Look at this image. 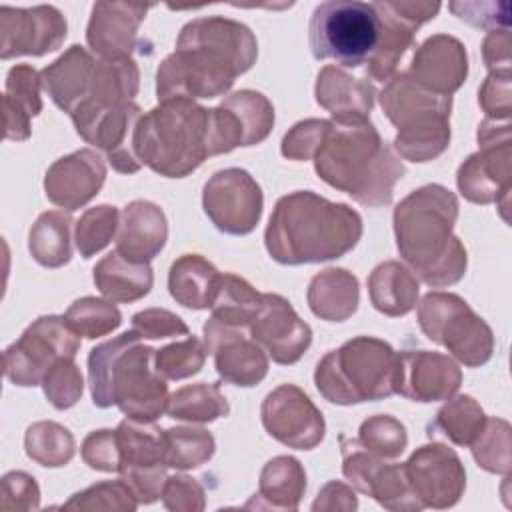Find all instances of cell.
<instances>
[{"instance_id": "obj_1", "label": "cell", "mask_w": 512, "mask_h": 512, "mask_svg": "<svg viewBox=\"0 0 512 512\" xmlns=\"http://www.w3.org/2000/svg\"><path fill=\"white\" fill-rule=\"evenodd\" d=\"M256 56L258 42L246 24L224 16L194 18L182 26L176 50L158 66L156 96L160 102L222 96Z\"/></svg>"}, {"instance_id": "obj_2", "label": "cell", "mask_w": 512, "mask_h": 512, "mask_svg": "<svg viewBox=\"0 0 512 512\" xmlns=\"http://www.w3.org/2000/svg\"><path fill=\"white\" fill-rule=\"evenodd\" d=\"M360 238L362 218L354 208L310 190L282 196L264 232L270 258L286 266L342 258Z\"/></svg>"}, {"instance_id": "obj_3", "label": "cell", "mask_w": 512, "mask_h": 512, "mask_svg": "<svg viewBox=\"0 0 512 512\" xmlns=\"http://www.w3.org/2000/svg\"><path fill=\"white\" fill-rule=\"evenodd\" d=\"M458 198L442 184L412 190L394 208V234L400 256L432 288L456 284L466 274V248L452 232Z\"/></svg>"}, {"instance_id": "obj_4", "label": "cell", "mask_w": 512, "mask_h": 512, "mask_svg": "<svg viewBox=\"0 0 512 512\" xmlns=\"http://www.w3.org/2000/svg\"><path fill=\"white\" fill-rule=\"evenodd\" d=\"M316 174L332 188L364 206L392 202L394 186L406 168L368 120L332 118L324 142L314 154Z\"/></svg>"}, {"instance_id": "obj_5", "label": "cell", "mask_w": 512, "mask_h": 512, "mask_svg": "<svg viewBox=\"0 0 512 512\" xmlns=\"http://www.w3.org/2000/svg\"><path fill=\"white\" fill-rule=\"evenodd\" d=\"M156 350L132 330L90 350L88 384L98 408L118 406L136 422H156L168 408V384L154 366Z\"/></svg>"}, {"instance_id": "obj_6", "label": "cell", "mask_w": 512, "mask_h": 512, "mask_svg": "<svg viewBox=\"0 0 512 512\" xmlns=\"http://www.w3.org/2000/svg\"><path fill=\"white\" fill-rule=\"evenodd\" d=\"M142 166L166 178L192 174L210 156V108L172 98L142 114L132 132Z\"/></svg>"}, {"instance_id": "obj_7", "label": "cell", "mask_w": 512, "mask_h": 512, "mask_svg": "<svg viewBox=\"0 0 512 512\" xmlns=\"http://www.w3.org/2000/svg\"><path fill=\"white\" fill-rule=\"evenodd\" d=\"M314 384L338 406L384 400L398 394L400 354L380 338L356 336L316 364Z\"/></svg>"}, {"instance_id": "obj_8", "label": "cell", "mask_w": 512, "mask_h": 512, "mask_svg": "<svg viewBox=\"0 0 512 512\" xmlns=\"http://www.w3.org/2000/svg\"><path fill=\"white\" fill-rule=\"evenodd\" d=\"M378 98L386 118L398 130L392 150L400 158L428 162L448 148L452 96L436 94L408 72H400L388 80Z\"/></svg>"}, {"instance_id": "obj_9", "label": "cell", "mask_w": 512, "mask_h": 512, "mask_svg": "<svg viewBox=\"0 0 512 512\" xmlns=\"http://www.w3.org/2000/svg\"><path fill=\"white\" fill-rule=\"evenodd\" d=\"M380 38V16L374 4L330 0L314 8L308 42L316 60H334L346 68L368 62Z\"/></svg>"}, {"instance_id": "obj_10", "label": "cell", "mask_w": 512, "mask_h": 512, "mask_svg": "<svg viewBox=\"0 0 512 512\" xmlns=\"http://www.w3.org/2000/svg\"><path fill=\"white\" fill-rule=\"evenodd\" d=\"M418 324L428 340L444 346L468 368L492 358V328L454 292H428L418 304Z\"/></svg>"}, {"instance_id": "obj_11", "label": "cell", "mask_w": 512, "mask_h": 512, "mask_svg": "<svg viewBox=\"0 0 512 512\" xmlns=\"http://www.w3.org/2000/svg\"><path fill=\"white\" fill-rule=\"evenodd\" d=\"M476 154H470L456 172V184L460 194L474 204L496 202L502 218L506 220V208L512 188V132L510 122L498 124L486 118L478 126Z\"/></svg>"}, {"instance_id": "obj_12", "label": "cell", "mask_w": 512, "mask_h": 512, "mask_svg": "<svg viewBox=\"0 0 512 512\" xmlns=\"http://www.w3.org/2000/svg\"><path fill=\"white\" fill-rule=\"evenodd\" d=\"M78 348L80 336L70 330L64 316H40L4 350V376L14 386H38L58 358H74Z\"/></svg>"}, {"instance_id": "obj_13", "label": "cell", "mask_w": 512, "mask_h": 512, "mask_svg": "<svg viewBox=\"0 0 512 512\" xmlns=\"http://www.w3.org/2000/svg\"><path fill=\"white\" fill-rule=\"evenodd\" d=\"M154 422L122 420L116 428L120 448V478L132 488L138 504H152L162 496L166 482L164 442Z\"/></svg>"}, {"instance_id": "obj_14", "label": "cell", "mask_w": 512, "mask_h": 512, "mask_svg": "<svg viewBox=\"0 0 512 512\" xmlns=\"http://www.w3.org/2000/svg\"><path fill=\"white\" fill-rule=\"evenodd\" d=\"M202 206L220 232L244 236L260 222L264 194L244 168H224L214 172L204 184Z\"/></svg>"}, {"instance_id": "obj_15", "label": "cell", "mask_w": 512, "mask_h": 512, "mask_svg": "<svg viewBox=\"0 0 512 512\" xmlns=\"http://www.w3.org/2000/svg\"><path fill=\"white\" fill-rule=\"evenodd\" d=\"M274 128V106L256 90H238L210 108V154H226L238 146H254Z\"/></svg>"}, {"instance_id": "obj_16", "label": "cell", "mask_w": 512, "mask_h": 512, "mask_svg": "<svg viewBox=\"0 0 512 512\" xmlns=\"http://www.w3.org/2000/svg\"><path fill=\"white\" fill-rule=\"evenodd\" d=\"M80 138L106 152L112 168L122 174H134L142 168L140 160L128 142L130 132L138 122L140 106L134 102L118 106L80 104L68 114Z\"/></svg>"}, {"instance_id": "obj_17", "label": "cell", "mask_w": 512, "mask_h": 512, "mask_svg": "<svg viewBox=\"0 0 512 512\" xmlns=\"http://www.w3.org/2000/svg\"><path fill=\"white\" fill-rule=\"evenodd\" d=\"M372 4L380 16V38L366 62V74L372 80L386 82L394 76L404 52L414 44L416 30L438 14L440 2L396 0Z\"/></svg>"}, {"instance_id": "obj_18", "label": "cell", "mask_w": 512, "mask_h": 512, "mask_svg": "<svg viewBox=\"0 0 512 512\" xmlns=\"http://www.w3.org/2000/svg\"><path fill=\"white\" fill-rule=\"evenodd\" d=\"M260 416L266 432L288 448L312 450L326 434L322 412L310 396L294 384H282L268 392Z\"/></svg>"}, {"instance_id": "obj_19", "label": "cell", "mask_w": 512, "mask_h": 512, "mask_svg": "<svg viewBox=\"0 0 512 512\" xmlns=\"http://www.w3.org/2000/svg\"><path fill=\"white\" fill-rule=\"evenodd\" d=\"M408 484L424 508H452L464 494L466 470L446 444H424L404 462Z\"/></svg>"}, {"instance_id": "obj_20", "label": "cell", "mask_w": 512, "mask_h": 512, "mask_svg": "<svg viewBox=\"0 0 512 512\" xmlns=\"http://www.w3.org/2000/svg\"><path fill=\"white\" fill-rule=\"evenodd\" d=\"M68 34L64 14L50 4L0 8V58L44 56L62 46Z\"/></svg>"}, {"instance_id": "obj_21", "label": "cell", "mask_w": 512, "mask_h": 512, "mask_svg": "<svg viewBox=\"0 0 512 512\" xmlns=\"http://www.w3.org/2000/svg\"><path fill=\"white\" fill-rule=\"evenodd\" d=\"M204 348L214 358L218 376L240 388L260 384L268 374V356L264 348L244 328H232L216 318L204 324Z\"/></svg>"}, {"instance_id": "obj_22", "label": "cell", "mask_w": 512, "mask_h": 512, "mask_svg": "<svg viewBox=\"0 0 512 512\" xmlns=\"http://www.w3.org/2000/svg\"><path fill=\"white\" fill-rule=\"evenodd\" d=\"M248 328L264 352L282 366L298 362L312 344L310 326L280 294H262V306Z\"/></svg>"}, {"instance_id": "obj_23", "label": "cell", "mask_w": 512, "mask_h": 512, "mask_svg": "<svg viewBox=\"0 0 512 512\" xmlns=\"http://www.w3.org/2000/svg\"><path fill=\"white\" fill-rule=\"evenodd\" d=\"M106 180V164L92 148H82L58 158L44 176L46 198L74 212L86 206L102 188Z\"/></svg>"}, {"instance_id": "obj_24", "label": "cell", "mask_w": 512, "mask_h": 512, "mask_svg": "<svg viewBox=\"0 0 512 512\" xmlns=\"http://www.w3.org/2000/svg\"><path fill=\"white\" fill-rule=\"evenodd\" d=\"M462 384L458 364L440 352L406 350L400 354L398 394L414 402L450 400Z\"/></svg>"}, {"instance_id": "obj_25", "label": "cell", "mask_w": 512, "mask_h": 512, "mask_svg": "<svg viewBox=\"0 0 512 512\" xmlns=\"http://www.w3.org/2000/svg\"><path fill=\"white\" fill-rule=\"evenodd\" d=\"M150 6L132 2H96L86 26V42L100 58H130L136 32Z\"/></svg>"}, {"instance_id": "obj_26", "label": "cell", "mask_w": 512, "mask_h": 512, "mask_svg": "<svg viewBox=\"0 0 512 512\" xmlns=\"http://www.w3.org/2000/svg\"><path fill=\"white\" fill-rule=\"evenodd\" d=\"M408 74L424 88L452 96L468 76L466 48L450 34H434L416 48Z\"/></svg>"}, {"instance_id": "obj_27", "label": "cell", "mask_w": 512, "mask_h": 512, "mask_svg": "<svg viewBox=\"0 0 512 512\" xmlns=\"http://www.w3.org/2000/svg\"><path fill=\"white\" fill-rule=\"evenodd\" d=\"M168 238V222L162 208L150 200H132L120 214L116 252L130 262L150 264Z\"/></svg>"}, {"instance_id": "obj_28", "label": "cell", "mask_w": 512, "mask_h": 512, "mask_svg": "<svg viewBox=\"0 0 512 512\" xmlns=\"http://www.w3.org/2000/svg\"><path fill=\"white\" fill-rule=\"evenodd\" d=\"M94 66L92 54L84 46L72 44L40 72L42 88L60 110L70 114L88 96Z\"/></svg>"}, {"instance_id": "obj_29", "label": "cell", "mask_w": 512, "mask_h": 512, "mask_svg": "<svg viewBox=\"0 0 512 512\" xmlns=\"http://www.w3.org/2000/svg\"><path fill=\"white\" fill-rule=\"evenodd\" d=\"M316 102L332 114V118H358L368 120L376 88L372 82L350 76L336 66H324L318 72L314 86Z\"/></svg>"}, {"instance_id": "obj_30", "label": "cell", "mask_w": 512, "mask_h": 512, "mask_svg": "<svg viewBox=\"0 0 512 512\" xmlns=\"http://www.w3.org/2000/svg\"><path fill=\"white\" fill-rule=\"evenodd\" d=\"M42 76L30 64H16L6 74L4 86V138L26 140L30 120L42 112Z\"/></svg>"}, {"instance_id": "obj_31", "label": "cell", "mask_w": 512, "mask_h": 512, "mask_svg": "<svg viewBox=\"0 0 512 512\" xmlns=\"http://www.w3.org/2000/svg\"><path fill=\"white\" fill-rule=\"evenodd\" d=\"M358 278L344 268H326L318 272L306 292L314 316L326 322H344L358 308Z\"/></svg>"}, {"instance_id": "obj_32", "label": "cell", "mask_w": 512, "mask_h": 512, "mask_svg": "<svg viewBox=\"0 0 512 512\" xmlns=\"http://www.w3.org/2000/svg\"><path fill=\"white\" fill-rule=\"evenodd\" d=\"M220 272L200 254H182L168 272V292L184 308L206 310L212 306Z\"/></svg>"}, {"instance_id": "obj_33", "label": "cell", "mask_w": 512, "mask_h": 512, "mask_svg": "<svg viewBox=\"0 0 512 512\" xmlns=\"http://www.w3.org/2000/svg\"><path fill=\"white\" fill-rule=\"evenodd\" d=\"M418 280L404 264L386 260L368 276V296L372 306L384 316H404L418 304Z\"/></svg>"}, {"instance_id": "obj_34", "label": "cell", "mask_w": 512, "mask_h": 512, "mask_svg": "<svg viewBox=\"0 0 512 512\" xmlns=\"http://www.w3.org/2000/svg\"><path fill=\"white\" fill-rule=\"evenodd\" d=\"M92 278L102 296L112 302H136L144 298L152 284L154 274L150 264H136L120 256L116 250L106 254L92 270Z\"/></svg>"}, {"instance_id": "obj_35", "label": "cell", "mask_w": 512, "mask_h": 512, "mask_svg": "<svg viewBox=\"0 0 512 512\" xmlns=\"http://www.w3.org/2000/svg\"><path fill=\"white\" fill-rule=\"evenodd\" d=\"M306 492V472L292 456L268 460L260 472L256 508L296 510Z\"/></svg>"}, {"instance_id": "obj_36", "label": "cell", "mask_w": 512, "mask_h": 512, "mask_svg": "<svg viewBox=\"0 0 512 512\" xmlns=\"http://www.w3.org/2000/svg\"><path fill=\"white\" fill-rule=\"evenodd\" d=\"M138 88H140V72L132 58H122V60L98 58L88 96L80 104H90V106L126 104V102H132V98L138 94Z\"/></svg>"}, {"instance_id": "obj_37", "label": "cell", "mask_w": 512, "mask_h": 512, "mask_svg": "<svg viewBox=\"0 0 512 512\" xmlns=\"http://www.w3.org/2000/svg\"><path fill=\"white\" fill-rule=\"evenodd\" d=\"M72 218L66 212L50 210L36 218L28 234V250L32 258L46 268H60L72 258L70 242Z\"/></svg>"}, {"instance_id": "obj_38", "label": "cell", "mask_w": 512, "mask_h": 512, "mask_svg": "<svg viewBox=\"0 0 512 512\" xmlns=\"http://www.w3.org/2000/svg\"><path fill=\"white\" fill-rule=\"evenodd\" d=\"M262 306V294L236 274H220L212 300V318L232 328H248Z\"/></svg>"}, {"instance_id": "obj_39", "label": "cell", "mask_w": 512, "mask_h": 512, "mask_svg": "<svg viewBox=\"0 0 512 512\" xmlns=\"http://www.w3.org/2000/svg\"><path fill=\"white\" fill-rule=\"evenodd\" d=\"M166 412L174 420L206 424L218 418H226L230 414V406L218 384L198 382L182 386L174 394H170Z\"/></svg>"}, {"instance_id": "obj_40", "label": "cell", "mask_w": 512, "mask_h": 512, "mask_svg": "<svg viewBox=\"0 0 512 512\" xmlns=\"http://www.w3.org/2000/svg\"><path fill=\"white\" fill-rule=\"evenodd\" d=\"M486 424V414L482 406L468 394L450 398L444 404L434 422H430V436L442 434L456 446H470Z\"/></svg>"}, {"instance_id": "obj_41", "label": "cell", "mask_w": 512, "mask_h": 512, "mask_svg": "<svg viewBox=\"0 0 512 512\" xmlns=\"http://www.w3.org/2000/svg\"><path fill=\"white\" fill-rule=\"evenodd\" d=\"M24 450L36 464L60 468L74 458L76 442L66 426L52 420H40L26 428Z\"/></svg>"}, {"instance_id": "obj_42", "label": "cell", "mask_w": 512, "mask_h": 512, "mask_svg": "<svg viewBox=\"0 0 512 512\" xmlns=\"http://www.w3.org/2000/svg\"><path fill=\"white\" fill-rule=\"evenodd\" d=\"M164 462L168 468L190 470L206 464L216 450L214 436L196 426H176L162 432Z\"/></svg>"}, {"instance_id": "obj_43", "label": "cell", "mask_w": 512, "mask_h": 512, "mask_svg": "<svg viewBox=\"0 0 512 512\" xmlns=\"http://www.w3.org/2000/svg\"><path fill=\"white\" fill-rule=\"evenodd\" d=\"M64 320L76 336L94 340L116 330L122 324V314L108 298L84 296L68 306Z\"/></svg>"}, {"instance_id": "obj_44", "label": "cell", "mask_w": 512, "mask_h": 512, "mask_svg": "<svg viewBox=\"0 0 512 512\" xmlns=\"http://www.w3.org/2000/svg\"><path fill=\"white\" fill-rule=\"evenodd\" d=\"M472 456L480 468L494 474H510L512 436L510 424L502 418H486L478 438L470 444Z\"/></svg>"}, {"instance_id": "obj_45", "label": "cell", "mask_w": 512, "mask_h": 512, "mask_svg": "<svg viewBox=\"0 0 512 512\" xmlns=\"http://www.w3.org/2000/svg\"><path fill=\"white\" fill-rule=\"evenodd\" d=\"M120 226V212L116 206L100 204L88 208L74 226V242L82 258H92L104 250L116 236Z\"/></svg>"}, {"instance_id": "obj_46", "label": "cell", "mask_w": 512, "mask_h": 512, "mask_svg": "<svg viewBox=\"0 0 512 512\" xmlns=\"http://www.w3.org/2000/svg\"><path fill=\"white\" fill-rule=\"evenodd\" d=\"M368 496H372L386 510L418 512L424 508L408 484L404 464L384 462L370 482Z\"/></svg>"}, {"instance_id": "obj_47", "label": "cell", "mask_w": 512, "mask_h": 512, "mask_svg": "<svg viewBox=\"0 0 512 512\" xmlns=\"http://www.w3.org/2000/svg\"><path fill=\"white\" fill-rule=\"evenodd\" d=\"M206 348L196 336H186L184 340L166 344L156 350L154 366L158 374L166 380H184L198 374L206 362Z\"/></svg>"}, {"instance_id": "obj_48", "label": "cell", "mask_w": 512, "mask_h": 512, "mask_svg": "<svg viewBox=\"0 0 512 512\" xmlns=\"http://www.w3.org/2000/svg\"><path fill=\"white\" fill-rule=\"evenodd\" d=\"M358 444L384 460L398 458L408 444V434L400 420L388 414H376L360 424Z\"/></svg>"}, {"instance_id": "obj_49", "label": "cell", "mask_w": 512, "mask_h": 512, "mask_svg": "<svg viewBox=\"0 0 512 512\" xmlns=\"http://www.w3.org/2000/svg\"><path fill=\"white\" fill-rule=\"evenodd\" d=\"M138 500L132 488L122 480H106L76 492L64 508L68 510H136Z\"/></svg>"}, {"instance_id": "obj_50", "label": "cell", "mask_w": 512, "mask_h": 512, "mask_svg": "<svg viewBox=\"0 0 512 512\" xmlns=\"http://www.w3.org/2000/svg\"><path fill=\"white\" fill-rule=\"evenodd\" d=\"M42 390L56 410L72 408L84 392V378L74 358H58L44 374Z\"/></svg>"}, {"instance_id": "obj_51", "label": "cell", "mask_w": 512, "mask_h": 512, "mask_svg": "<svg viewBox=\"0 0 512 512\" xmlns=\"http://www.w3.org/2000/svg\"><path fill=\"white\" fill-rule=\"evenodd\" d=\"M330 128V120L320 118H308L302 122H296L282 138L280 152L288 160H312L318 152L320 144L326 138V132Z\"/></svg>"}, {"instance_id": "obj_52", "label": "cell", "mask_w": 512, "mask_h": 512, "mask_svg": "<svg viewBox=\"0 0 512 512\" xmlns=\"http://www.w3.org/2000/svg\"><path fill=\"white\" fill-rule=\"evenodd\" d=\"M132 332L142 340L188 336L186 322L166 308H146L132 316Z\"/></svg>"}, {"instance_id": "obj_53", "label": "cell", "mask_w": 512, "mask_h": 512, "mask_svg": "<svg viewBox=\"0 0 512 512\" xmlns=\"http://www.w3.org/2000/svg\"><path fill=\"white\" fill-rule=\"evenodd\" d=\"M448 10L474 28L508 30L510 4L508 2H450Z\"/></svg>"}, {"instance_id": "obj_54", "label": "cell", "mask_w": 512, "mask_h": 512, "mask_svg": "<svg viewBox=\"0 0 512 512\" xmlns=\"http://www.w3.org/2000/svg\"><path fill=\"white\" fill-rule=\"evenodd\" d=\"M0 508L2 510H38L40 488L34 476L22 470H12L0 482Z\"/></svg>"}, {"instance_id": "obj_55", "label": "cell", "mask_w": 512, "mask_h": 512, "mask_svg": "<svg viewBox=\"0 0 512 512\" xmlns=\"http://www.w3.org/2000/svg\"><path fill=\"white\" fill-rule=\"evenodd\" d=\"M82 460L92 468L100 472H118L120 466V448L116 430L102 428L90 432L80 448Z\"/></svg>"}, {"instance_id": "obj_56", "label": "cell", "mask_w": 512, "mask_h": 512, "mask_svg": "<svg viewBox=\"0 0 512 512\" xmlns=\"http://www.w3.org/2000/svg\"><path fill=\"white\" fill-rule=\"evenodd\" d=\"M510 72H490L478 90V104L490 120H510L512 90Z\"/></svg>"}, {"instance_id": "obj_57", "label": "cell", "mask_w": 512, "mask_h": 512, "mask_svg": "<svg viewBox=\"0 0 512 512\" xmlns=\"http://www.w3.org/2000/svg\"><path fill=\"white\" fill-rule=\"evenodd\" d=\"M204 488L190 476L176 474L162 486V502L172 512H200L206 506Z\"/></svg>"}, {"instance_id": "obj_58", "label": "cell", "mask_w": 512, "mask_h": 512, "mask_svg": "<svg viewBox=\"0 0 512 512\" xmlns=\"http://www.w3.org/2000/svg\"><path fill=\"white\" fill-rule=\"evenodd\" d=\"M510 30H492L482 42L484 64L490 72H510L512 66Z\"/></svg>"}, {"instance_id": "obj_59", "label": "cell", "mask_w": 512, "mask_h": 512, "mask_svg": "<svg viewBox=\"0 0 512 512\" xmlns=\"http://www.w3.org/2000/svg\"><path fill=\"white\" fill-rule=\"evenodd\" d=\"M358 508V500L356 494L352 492L350 486L342 484V482H328L320 492L318 498L312 504V510H342V512H350Z\"/></svg>"}]
</instances>
